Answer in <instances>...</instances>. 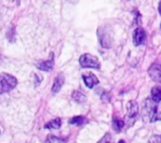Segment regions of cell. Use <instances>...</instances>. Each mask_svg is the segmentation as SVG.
<instances>
[{
  "label": "cell",
  "mask_w": 161,
  "mask_h": 143,
  "mask_svg": "<svg viewBox=\"0 0 161 143\" xmlns=\"http://www.w3.org/2000/svg\"><path fill=\"white\" fill-rule=\"evenodd\" d=\"M142 118L147 122H155L161 120V107L151 98H147L142 106Z\"/></svg>",
  "instance_id": "cell-1"
},
{
  "label": "cell",
  "mask_w": 161,
  "mask_h": 143,
  "mask_svg": "<svg viewBox=\"0 0 161 143\" xmlns=\"http://www.w3.org/2000/svg\"><path fill=\"white\" fill-rule=\"evenodd\" d=\"M18 80L15 77L11 76L9 73L0 74V94H3L6 92H10L11 90L17 86Z\"/></svg>",
  "instance_id": "cell-2"
},
{
  "label": "cell",
  "mask_w": 161,
  "mask_h": 143,
  "mask_svg": "<svg viewBox=\"0 0 161 143\" xmlns=\"http://www.w3.org/2000/svg\"><path fill=\"white\" fill-rule=\"evenodd\" d=\"M79 63L82 68H93V69H100V61L97 57L90 54H83L79 58Z\"/></svg>",
  "instance_id": "cell-3"
},
{
  "label": "cell",
  "mask_w": 161,
  "mask_h": 143,
  "mask_svg": "<svg viewBox=\"0 0 161 143\" xmlns=\"http://www.w3.org/2000/svg\"><path fill=\"white\" fill-rule=\"evenodd\" d=\"M126 115L129 120V126L134 124L138 116V104L136 101H129L126 104Z\"/></svg>",
  "instance_id": "cell-4"
},
{
  "label": "cell",
  "mask_w": 161,
  "mask_h": 143,
  "mask_svg": "<svg viewBox=\"0 0 161 143\" xmlns=\"http://www.w3.org/2000/svg\"><path fill=\"white\" fill-rule=\"evenodd\" d=\"M97 37H99L100 44L104 48H110L112 45V36L108 33L106 29L100 28L97 29Z\"/></svg>",
  "instance_id": "cell-5"
},
{
  "label": "cell",
  "mask_w": 161,
  "mask_h": 143,
  "mask_svg": "<svg viewBox=\"0 0 161 143\" xmlns=\"http://www.w3.org/2000/svg\"><path fill=\"white\" fill-rule=\"evenodd\" d=\"M148 73L155 82L161 83V65H159V63L151 65L148 69Z\"/></svg>",
  "instance_id": "cell-6"
},
{
  "label": "cell",
  "mask_w": 161,
  "mask_h": 143,
  "mask_svg": "<svg viewBox=\"0 0 161 143\" xmlns=\"http://www.w3.org/2000/svg\"><path fill=\"white\" fill-rule=\"evenodd\" d=\"M145 40H146V32L144 31L142 28H137L133 34L134 45L135 46H139V45L144 44Z\"/></svg>",
  "instance_id": "cell-7"
},
{
  "label": "cell",
  "mask_w": 161,
  "mask_h": 143,
  "mask_svg": "<svg viewBox=\"0 0 161 143\" xmlns=\"http://www.w3.org/2000/svg\"><path fill=\"white\" fill-rule=\"evenodd\" d=\"M36 67L40 70H42V71H46V72L51 71L54 67V54L51 53V58H49L48 60L38 62L37 65H36Z\"/></svg>",
  "instance_id": "cell-8"
},
{
  "label": "cell",
  "mask_w": 161,
  "mask_h": 143,
  "mask_svg": "<svg viewBox=\"0 0 161 143\" xmlns=\"http://www.w3.org/2000/svg\"><path fill=\"white\" fill-rule=\"evenodd\" d=\"M82 79H83V82L85 84L87 85V87L89 88H92L94 85L99 84V80L93 73H88V74H83L82 76Z\"/></svg>",
  "instance_id": "cell-9"
},
{
  "label": "cell",
  "mask_w": 161,
  "mask_h": 143,
  "mask_svg": "<svg viewBox=\"0 0 161 143\" xmlns=\"http://www.w3.org/2000/svg\"><path fill=\"white\" fill-rule=\"evenodd\" d=\"M65 83V78L63 74H58L57 77L55 78L54 80V83H53V86H52V92L53 93H57L60 91V88L63 87Z\"/></svg>",
  "instance_id": "cell-10"
},
{
  "label": "cell",
  "mask_w": 161,
  "mask_h": 143,
  "mask_svg": "<svg viewBox=\"0 0 161 143\" xmlns=\"http://www.w3.org/2000/svg\"><path fill=\"white\" fill-rule=\"evenodd\" d=\"M151 99L156 103H159L161 101V86L157 85V86H153L151 88Z\"/></svg>",
  "instance_id": "cell-11"
},
{
  "label": "cell",
  "mask_w": 161,
  "mask_h": 143,
  "mask_svg": "<svg viewBox=\"0 0 161 143\" xmlns=\"http://www.w3.org/2000/svg\"><path fill=\"white\" fill-rule=\"evenodd\" d=\"M60 127H62V119L60 118H55L45 124L46 129H59Z\"/></svg>",
  "instance_id": "cell-12"
},
{
  "label": "cell",
  "mask_w": 161,
  "mask_h": 143,
  "mask_svg": "<svg viewBox=\"0 0 161 143\" xmlns=\"http://www.w3.org/2000/svg\"><path fill=\"white\" fill-rule=\"evenodd\" d=\"M72 99L76 101L77 103H85L87 101V97L83 93H81L80 91H74L72 92V95H71Z\"/></svg>",
  "instance_id": "cell-13"
},
{
  "label": "cell",
  "mask_w": 161,
  "mask_h": 143,
  "mask_svg": "<svg viewBox=\"0 0 161 143\" xmlns=\"http://www.w3.org/2000/svg\"><path fill=\"white\" fill-rule=\"evenodd\" d=\"M125 127V121L119 118H114L113 119V129H114L116 132H119V131L123 130V128Z\"/></svg>",
  "instance_id": "cell-14"
},
{
  "label": "cell",
  "mask_w": 161,
  "mask_h": 143,
  "mask_svg": "<svg viewBox=\"0 0 161 143\" xmlns=\"http://www.w3.org/2000/svg\"><path fill=\"white\" fill-rule=\"evenodd\" d=\"M45 143H67V140L65 138H59V137H56V135H47Z\"/></svg>",
  "instance_id": "cell-15"
},
{
  "label": "cell",
  "mask_w": 161,
  "mask_h": 143,
  "mask_svg": "<svg viewBox=\"0 0 161 143\" xmlns=\"http://www.w3.org/2000/svg\"><path fill=\"white\" fill-rule=\"evenodd\" d=\"M86 122V118L83 116H75L69 120L70 124H75V126H81Z\"/></svg>",
  "instance_id": "cell-16"
},
{
  "label": "cell",
  "mask_w": 161,
  "mask_h": 143,
  "mask_svg": "<svg viewBox=\"0 0 161 143\" xmlns=\"http://www.w3.org/2000/svg\"><path fill=\"white\" fill-rule=\"evenodd\" d=\"M97 143H111V135L110 133H106V135H103L101 140H100Z\"/></svg>",
  "instance_id": "cell-17"
},
{
  "label": "cell",
  "mask_w": 161,
  "mask_h": 143,
  "mask_svg": "<svg viewBox=\"0 0 161 143\" xmlns=\"http://www.w3.org/2000/svg\"><path fill=\"white\" fill-rule=\"evenodd\" d=\"M149 143H161V135H153Z\"/></svg>",
  "instance_id": "cell-18"
},
{
  "label": "cell",
  "mask_w": 161,
  "mask_h": 143,
  "mask_svg": "<svg viewBox=\"0 0 161 143\" xmlns=\"http://www.w3.org/2000/svg\"><path fill=\"white\" fill-rule=\"evenodd\" d=\"M101 99L103 102H110L111 98H110V94H108V92H104L103 94L101 95Z\"/></svg>",
  "instance_id": "cell-19"
},
{
  "label": "cell",
  "mask_w": 161,
  "mask_h": 143,
  "mask_svg": "<svg viewBox=\"0 0 161 143\" xmlns=\"http://www.w3.org/2000/svg\"><path fill=\"white\" fill-rule=\"evenodd\" d=\"M158 9H159V13L161 14V1H160V3H159V7H158Z\"/></svg>",
  "instance_id": "cell-20"
},
{
  "label": "cell",
  "mask_w": 161,
  "mask_h": 143,
  "mask_svg": "<svg viewBox=\"0 0 161 143\" xmlns=\"http://www.w3.org/2000/svg\"><path fill=\"white\" fill-rule=\"evenodd\" d=\"M119 143H125V141H124V140H119Z\"/></svg>",
  "instance_id": "cell-21"
}]
</instances>
